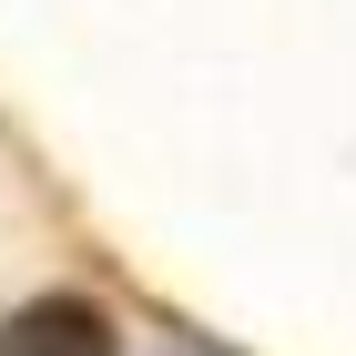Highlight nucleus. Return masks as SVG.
Segmentation results:
<instances>
[{
    "label": "nucleus",
    "mask_w": 356,
    "mask_h": 356,
    "mask_svg": "<svg viewBox=\"0 0 356 356\" xmlns=\"http://www.w3.org/2000/svg\"><path fill=\"white\" fill-rule=\"evenodd\" d=\"M0 356H122V336L92 296H31L0 316Z\"/></svg>",
    "instance_id": "nucleus-1"
}]
</instances>
